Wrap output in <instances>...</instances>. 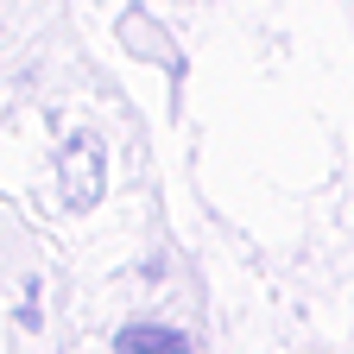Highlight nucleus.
Returning a JSON list of instances; mask_svg holds the SVG:
<instances>
[{"mask_svg": "<svg viewBox=\"0 0 354 354\" xmlns=\"http://www.w3.org/2000/svg\"><path fill=\"white\" fill-rule=\"evenodd\" d=\"M114 354H190V348H184V335H171V329H152V323H133V329H120Z\"/></svg>", "mask_w": 354, "mask_h": 354, "instance_id": "1", "label": "nucleus"}]
</instances>
